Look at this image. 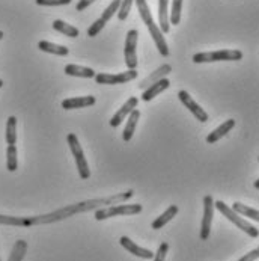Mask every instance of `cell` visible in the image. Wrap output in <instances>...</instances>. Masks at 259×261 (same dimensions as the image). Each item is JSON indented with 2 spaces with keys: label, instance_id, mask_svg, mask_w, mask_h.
Instances as JSON below:
<instances>
[{
  "label": "cell",
  "instance_id": "obj_1",
  "mask_svg": "<svg viewBox=\"0 0 259 261\" xmlns=\"http://www.w3.org/2000/svg\"><path fill=\"white\" fill-rule=\"evenodd\" d=\"M134 196L133 190H127L122 193H116L109 198H95V199H86L77 204L67 205L64 208H59L56 212L47 213V215H41V216H32V218H26V226H32V225H48L64 221L67 218H71L78 213H86V212H92V210H98L101 207H109L113 204H122L128 199H131Z\"/></svg>",
  "mask_w": 259,
  "mask_h": 261
},
{
  "label": "cell",
  "instance_id": "obj_2",
  "mask_svg": "<svg viewBox=\"0 0 259 261\" xmlns=\"http://www.w3.org/2000/svg\"><path fill=\"white\" fill-rule=\"evenodd\" d=\"M214 207L222 213V216H224L227 221H231L232 224L235 225L237 228H240L241 231H244L246 234H249L250 237H253V239H256L259 236V231L258 228H255L252 224H249L246 219H243L238 213H235L227 204H224L223 201H217V202H214Z\"/></svg>",
  "mask_w": 259,
  "mask_h": 261
},
{
  "label": "cell",
  "instance_id": "obj_3",
  "mask_svg": "<svg viewBox=\"0 0 259 261\" xmlns=\"http://www.w3.org/2000/svg\"><path fill=\"white\" fill-rule=\"evenodd\" d=\"M143 210L140 204H116V205H109L104 208H98L95 212V219L97 221H104L114 216H133L139 215Z\"/></svg>",
  "mask_w": 259,
  "mask_h": 261
},
{
  "label": "cell",
  "instance_id": "obj_4",
  "mask_svg": "<svg viewBox=\"0 0 259 261\" xmlns=\"http://www.w3.org/2000/svg\"><path fill=\"white\" fill-rule=\"evenodd\" d=\"M243 51L240 50H217V51H205L196 53L193 56L194 64H210V62H222V61H241Z\"/></svg>",
  "mask_w": 259,
  "mask_h": 261
},
{
  "label": "cell",
  "instance_id": "obj_5",
  "mask_svg": "<svg viewBox=\"0 0 259 261\" xmlns=\"http://www.w3.org/2000/svg\"><path fill=\"white\" fill-rule=\"evenodd\" d=\"M67 141H68V145H70V149L74 155L75 160V166H77V171H78V175L81 180H88L91 177V171H89V165H88V160L83 154V149H81V145L77 139L74 133H70L67 136Z\"/></svg>",
  "mask_w": 259,
  "mask_h": 261
},
{
  "label": "cell",
  "instance_id": "obj_6",
  "mask_svg": "<svg viewBox=\"0 0 259 261\" xmlns=\"http://www.w3.org/2000/svg\"><path fill=\"white\" fill-rule=\"evenodd\" d=\"M137 38H139V32L136 29L128 31V34L125 37L124 55H125V65L128 67V70H136V67H137V53H136Z\"/></svg>",
  "mask_w": 259,
  "mask_h": 261
},
{
  "label": "cell",
  "instance_id": "obj_7",
  "mask_svg": "<svg viewBox=\"0 0 259 261\" xmlns=\"http://www.w3.org/2000/svg\"><path fill=\"white\" fill-rule=\"evenodd\" d=\"M213 218H214V199L211 195H207L204 198V218H202V224H200V240L210 239Z\"/></svg>",
  "mask_w": 259,
  "mask_h": 261
},
{
  "label": "cell",
  "instance_id": "obj_8",
  "mask_svg": "<svg viewBox=\"0 0 259 261\" xmlns=\"http://www.w3.org/2000/svg\"><path fill=\"white\" fill-rule=\"evenodd\" d=\"M137 77V71L136 70H128L119 74H95V82L98 85H121V83H127L131 82Z\"/></svg>",
  "mask_w": 259,
  "mask_h": 261
},
{
  "label": "cell",
  "instance_id": "obj_9",
  "mask_svg": "<svg viewBox=\"0 0 259 261\" xmlns=\"http://www.w3.org/2000/svg\"><path fill=\"white\" fill-rule=\"evenodd\" d=\"M178 97H180L181 103H183L185 108L191 112V115H193L199 122H207V121H208V113L205 112V111L191 98V95H190L187 91H180V92H178Z\"/></svg>",
  "mask_w": 259,
  "mask_h": 261
},
{
  "label": "cell",
  "instance_id": "obj_10",
  "mask_svg": "<svg viewBox=\"0 0 259 261\" xmlns=\"http://www.w3.org/2000/svg\"><path fill=\"white\" fill-rule=\"evenodd\" d=\"M137 106H139V100H137L136 97H130V98L122 105V108L113 115V118L110 119L111 127H113V128L119 127V125L124 122V119H125L130 113L133 112L134 109H137Z\"/></svg>",
  "mask_w": 259,
  "mask_h": 261
},
{
  "label": "cell",
  "instance_id": "obj_11",
  "mask_svg": "<svg viewBox=\"0 0 259 261\" xmlns=\"http://www.w3.org/2000/svg\"><path fill=\"white\" fill-rule=\"evenodd\" d=\"M119 243H121V246H122L125 251H128L130 254H133V255H136V257H139V258H142V260H151V258H154V252H152V251H149V249H145V248L136 245V243H134L131 239H128L127 236H122V237L119 239Z\"/></svg>",
  "mask_w": 259,
  "mask_h": 261
},
{
  "label": "cell",
  "instance_id": "obj_12",
  "mask_svg": "<svg viewBox=\"0 0 259 261\" xmlns=\"http://www.w3.org/2000/svg\"><path fill=\"white\" fill-rule=\"evenodd\" d=\"M147 28H148L149 35L152 37L154 42H155V45H157V50H158V53H160L161 56L167 58L170 51H169L167 42H166V39H164L163 32L160 31V28L155 24V21H151V23H148V24H147Z\"/></svg>",
  "mask_w": 259,
  "mask_h": 261
},
{
  "label": "cell",
  "instance_id": "obj_13",
  "mask_svg": "<svg viewBox=\"0 0 259 261\" xmlns=\"http://www.w3.org/2000/svg\"><path fill=\"white\" fill-rule=\"evenodd\" d=\"M97 103V98L94 95H86V97H74V98H67L62 101V108L65 111H71V109H83V108H89L94 106Z\"/></svg>",
  "mask_w": 259,
  "mask_h": 261
},
{
  "label": "cell",
  "instance_id": "obj_14",
  "mask_svg": "<svg viewBox=\"0 0 259 261\" xmlns=\"http://www.w3.org/2000/svg\"><path fill=\"white\" fill-rule=\"evenodd\" d=\"M172 73V67L169 65V64H164V65H161V67H158L152 74H149L148 77H145L140 83H139V88L140 89H147L148 86H151L152 83H155V82H158V80H161V79H164L167 74H170Z\"/></svg>",
  "mask_w": 259,
  "mask_h": 261
},
{
  "label": "cell",
  "instance_id": "obj_15",
  "mask_svg": "<svg viewBox=\"0 0 259 261\" xmlns=\"http://www.w3.org/2000/svg\"><path fill=\"white\" fill-rule=\"evenodd\" d=\"M169 86H170V82H169L166 77H164V79H161V80H158V82H155V83H152L151 86H148V88L143 91L142 100H143V101H149V100L155 98V97H157V95H160L163 91H166Z\"/></svg>",
  "mask_w": 259,
  "mask_h": 261
},
{
  "label": "cell",
  "instance_id": "obj_16",
  "mask_svg": "<svg viewBox=\"0 0 259 261\" xmlns=\"http://www.w3.org/2000/svg\"><path fill=\"white\" fill-rule=\"evenodd\" d=\"M234 127H235V119H227V121H224L222 125H219L214 132H211V133L207 136V142H208V144H216L217 141L222 139L223 136H226Z\"/></svg>",
  "mask_w": 259,
  "mask_h": 261
},
{
  "label": "cell",
  "instance_id": "obj_17",
  "mask_svg": "<svg viewBox=\"0 0 259 261\" xmlns=\"http://www.w3.org/2000/svg\"><path fill=\"white\" fill-rule=\"evenodd\" d=\"M139 118H140L139 109H134L133 112L127 116V124H125V128H124V133H122V139L125 142H130L131 141V138H133V135L136 132V127H137Z\"/></svg>",
  "mask_w": 259,
  "mask_h": 261
},
{
  "label": "cell",
  "instance_id": "obj_18",
  "mask_svg": "<svg viewBox=\"0 0 259 261\" xmlns=\"http://www.w3.org/2000/svg\"><path fill=\"white\" fill-rule=\"evenodd\" d=\"M177 215H178V207H177V205L167 207V208L161 213V216H158V218L151 224V228H152V229H160V228L166 226V225L169 224Z\"/></svg>",
  "mask_w": 259,
  "mask_h": 261
},
{
  "label": "cell",
  "instance_id": "obj_19",
  "mask_svg": "<svg viewBox=\"0 0 259 261\" xmlns=\"http://www.w3.org/2000/svg\"><path fill=\"white\" fill-rule=\"evenodd\" d=\"M169 0H158V20H160V31L163 34H167L170 31L169 24V11H167Z\"/></svg>",
  "mask_w": 259,
  "mask_h": 261
},
{
  "label": "cell",
  "instance_id": "obj_20",
  "mask_svg": "<svg viewBox=\"0 0 259 261\" xmlns=\"http://www.w3.org/2000/svg\"><path fill=\"white\" fill-rule=\"evenodd\" d=\"M38 48L41 51H45V53H51V55H56V56H67L70 53V50L64 45H59V44H53L50 41H39L38 42Z\"/></svg>",
  "mask_w": 259,
  "mask_h": 261
},
{
  "label": "cell",
  "instance_id": "obj_21",
  "mask_svg": "<svg viewBox=\"0 0 259 261\" xmlns=\"http://www.w3.org/2000/svg\"><path fill=\"white\" fill-rule=\"evenodd\" d=\"M65 74L73 75V77H83V79H92L95 77V71L88 67H80L75 64H70L65 67Z\"/></svg>",
  "mask_w": 259,
  "mask_h": 261
},
{
  "label": "cell",
  "instance_id": "obj_22",
  "mask_svg": "<svg viewBox=\"0 0 259 261\" xmlns=\"http://www.w3.org/2000/svg\"><path fill=\"white\" fill-rule=\"evenodd\" d=\"M27 252V242L26 240H17L12 246V251L9 254L8 261H23Z\"/></svg>",
  "mask_w": 259,
  "mask_h": 261
},
{
  "label": "cell",
  "instance_id": "obj_23",
  "mask_svg": "<svg viewBox=\"0 0 259 261\" xmlns=\"http://www.w3.org/2000/svg\"><path fill=\"white\" fill-rule=\"evenodd\" d=\"M235 213H238L240 216H246L252 221H259V212L252 208V207H247L241 202H234V205L231 207Z\"/></svg>",
  "mask_w": 259,
  "mask_h": 261
},
{
  "label": "cell",
  "instance_id": "obj_24",
  "mask_svg": "<svg viewBox=\"0 0 259 261\" xmlns=\"http://www.w3.org/2000/svg\"><path fill=\"white\" fill-rule=\"evenodd\" d=\"M6 144L8 145H15L17 142V118L15 116H9L8 122H6Z\"/></svg>",
  "mask_w": 259,
  "mask_h": 261
},
{
  "label": "cell",
  "instance_id": "obj_25",
  "mask_svg": "<svg viewBox=\"0 0 259 261\" xmlns=\"http://www.w3.org/2000/svg\"><path fill=\"white\" fill-rule=\"evenodd\" d=\"M53 29L57 31V32H61V34H64V35H67V37L71 38H77L78 37V34H80L77 28L68 24V23H65V21H62V20H54V21H53Z\"/></svg>",
  "mask_w": 259,
  "mask_h": 261
},
{
  "label": "cell",
  "instance_id": "obj_26",
  "mask_svg": "<svg viewBox=\"0 0 259 261\" xmlns=\"http://www.w3.org/2000/svg\"><path fill=\"white\" fill-rule=\"evenodd\" d=\"M181 9H183V0H172V8L169 14V24L178 26L181 21Z\"/></svg>",
  "mask_w": 259,
  "mask_h": 261
},
{
  "label": "cell",
  "instance_id": "obj_27",
  "mask_svg": "<svg viewBox=\"0 0 259 261\" xmlns=\"http://www.w3.org/2000/svg\"><path fill=\"white\" fill-rule=\"evenodd\" d=\"M6 168L9 172H15L18 168V159H17V148L15 145H8L6 149Z\"/></svg>",
  "mask_w": 259,
  "mask_h": 261
},
{
  "label": "cell",
  "instance_id": "obj_28",
  "mask_svg": "<svg viewBox=\"0 0 259 261\" xmlns=\"http://www.w3.org/2000/svg\"><path fill=\"white\" fill-rule=\"evenodd\" d=\"M119 6H121V0H113L110 5L104 9V12H103V15L100 17L104 23H107L109 20L113 18V15L114 14H118V11H119Z\"/></svg>",
  "mask_w": 259,
  "mask_h": 261
},
{
  "label": "cell",
  "instance_id": "obj_29",
  "mask_svg": "<svg viewBox=\"0 0 259 261\" xmlns=\"http://www.w3.org/2000/svg\"><path fill=\"white\" fill-rule=\"evenodd\" d=\"M0 225H9V226H26V218L0 215Z\"/></svg>",
  "mask_w": 259,
  "mask_h": 261
},
{
  "label": "cell",
  "instance_id": "obj_30",
  "mask_svg": "<svg viewBox=\"0 0 259 261\" xmlns=\"http://www.w3.org/2000/svg\"><path fill=\"white\" fill-rule=\"evenodd\" d=\"M133 2L134 0H121V6H119V11H118V18L121 21H125L130 11H131V6H133Z\"/></svg>",
  "mask_w": 259,
  "mask_h": 261
},
{
  "label": "cell",
  "instance_id": "obj_31",
  "mask_svg": "<svg viewBox=\"0 0 259 261\" xmlns=\"http://www.w3.org/2000/svg\"><path fill=\"white\" fill-rule=\"evenodd\" d=\"M104 26H106V23H104L101 18L95 20V23H92V26L88 29V37H91V38L97 37V35L104 29Z\"/></svg>",
  "mask_w": 259,
  "mask_h": 261
},
{
  "label": "cell",
  "instance_id": "obj_32",
  "mask_svg": "<svg viewBox=\"0 0 259 261\" xmlns=\"http://www.w3.org/2000/svg\"><path fill=\"white\" fill-rule=\"evenodd\" d=\"M169 252V245L167 243H161L157 249V252L154 254V261H166V255Z\"/></svg>",
  "mask_w": 259,
  "mask_h": 261
},
{
  "label": "cell",
  "instance_id": "obj_33",
  "mask_svg": "<svg viewBox=\"0 0 259 261\" xmlns=\"http://www.w3.org/2000/svg\"><path fill=\"white\" fill-rule=\"evenodd\" d=\"M39 6H62V5H70L71 0H35Z\"/></svg>",
  "mask_w": 259,
  "mask_h": 261
},
{
  "label": "cell",
  "instance_id": "obj_34",
  "mask_svg": "<svg viewBox=\"0 0 259 261\" xmlns=\"http://www.w3.org/2000/svg\"><path fill=\"white\" fill-rule=\"evenodd\" d=\"M259 257V249H253V251H250V252H247L244 257H241L238 261H256Z\"/></svg>",
  "mask_w": 259,
  "mask_h": 261
},
{
  "label": "cell",
  "instance_id": "obj_35",
  "mask_svg": "<svg viewBox=\"0 0 259 261\" xmlns=\"http://www.w3.org/2000/svg\"><path fill=\"white\" fill-rule=\"evenodd\" d=\"M95 0H80L75 6V11H84L86 8H89V5H92Z\"/></svg>",
  "mask_w": 259,
  "mask_h": 261
},
{
  "label": "cell",
  "instance_id": "obj_36",
  "mask_svg": "<svg viewBox=\"0 0 259 261\" xmlns=\"http://www.w3.org/2000/svg\"><path fill=\"white\" fill-rule=\"evenodd\" d=\"M253 186L256 187V189H259V180H256V181L253 183Z\"/></svg>",
  "mask_w": 259,
  "mask_h": 261
},
{
  "label": "cell",
  "instance_id": "obj_37",
  "mask_svg": "<svg viewBox=\"0 0 259 261\" xmlns=\"http://www.w3.org/2000/svg\"><path fill=\"white\" fill-rule=\"evenodd\" d=\"M2 38H3V32L0 31V41H2Z\"/></svg>",
  "mask_w": 259,
  "mask_h": 261
},
{
  "label": "cell",
  "instance_id": "obj_38",
  "mask_svg": "<svg viewBox=\"0 0 259 261\" xmlns=\"http://www.w3.org/2000/svg\"><path fill=\"white\" fill-rule=\"evenodd\" d=\"M2 86H3V80L0 79V88H2Z\"/></svg>",
  "mask_w": 259,
  "mask_h": 261
},
{
  "label": "cell",
  "instance_id": "obj_39",
  "mask_svg": "<svg viewBox=\"0 0 259 261\" xmlns=\"http://www.w3.org/2000/svg\"><path fill=\"white\" fill-rule=\"evenodd\" d=\"M0 261H2V258H0Z\"/></svg>",
  "mask_w": 259,
  "mask_h": 261
}]
</instances>
